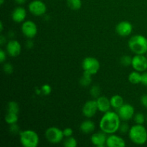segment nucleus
<instances>
[{
  "label": "nucleus",
  "instance_id": "obj_5",
  "mask_svg": "<svg viewBox=\"0 0 147 147\" xmlns=\"http://www.w3.org/2000/svg\"><path fill=\"white\" fill-rule=\"evenodd\" d=\"M45 138L50 143L56 144H59L63 141L64 138L63 131L57 127H50L45 131Z\"/></svg>",
  "mask_w": 147,
  "mask_h": 147
},
{
  "label": "nucleus",
  "instance_id": "obj_20",
  "mask_svg": "<svg viewBox=\"0 0 147 147\" xmlns=\"http://www.w3.org/2000/svg\"><path fill=\"white\" fill-rule=\"evenodd\" d=\"M140 72H138L136 70L131 72L129 75V81L131 84L136 85L139 84L142 82V74H140Z\"/></svg>",
  "mask_w": 147,
  "mask_h": 147
},
{
  "label": "nucleus",
  "instance_id": "obj_25",
  "mask_svg": "<svg viewBox=\"0 0 147 147\" xmlns=\"http://www.w3.org/2000/svg\"><path fill=\"white\" fill-rule=\"evenodd\" d=\"M63 145L65 147H76L78 146V142L75 138L70 136L65 140Z\"/></svg>",
  "mask_w": 147,
  "mask_h": 147
},
{
  "label": "nucleus",
  "instance_id": "obj_40",
  "mask_svg": "<svg viewBox=\"0 0 147 147\" xmlns=\"http://www.w3.org/2000/svg\"><path fill=\"white\" fill-rule=\"evenodd\" d=\"M3 30H4V25H3L2 22H0V31L2 32Z\"/></svg>",
  "mask_w": 147,
  "mask_h": 147
},
{
  "label": "nucleus",
  "instance_id": "obj_24",
  "mask_svg": "<svg viewBox=\"0 0 147 147\" xmlns=\"http://www.w3.org/2000/svg\"><path fill=\"white\" fill-rule=\"evenodd\" d=\"M7 112H11L18 114L20 112V107L16 101H9L7 104Z\"/></svg>",
  "mask_w": 147,
  "mask_h": 147
},
{
  "label": "nucleus",
  "instance_id": "obj_28",
  "mask_svg": "<svg viewBox=\"0 0 147 147\" xmlns=\"http://www.w3.org/2000/svg\"><path fill=\"white\" fill-rule=\"evenodd\" d=\"M90 93L93 97L98 98L100 96V87H99L98 86H92V88L90 90Z\"/></svg>",
  "mask_w": 147,
  "mask_h": 147
},
{
  "label": "nucleus",
  "instance_id": "obj_22",
  "mask_svg": "<svg viewBox=\"0 0 147 147\" xmlns=\"http://www.w3.org/2000/svg\"><path fill=\"white\" fill-rule=\"evenodd\" d=\"M91 76L92 75L90 74V73H87V72H84L83 76H82V78L80 80V85L82 86H84V87L88 86L92 82Z\"/></svg>",
  "mask_w": 147,
  "mask_h": 147
},
{
  "label": "nucleus",
  "instance_id": "obj_43",
  "mask_svg": "<svg viewBox=\"0 0 147 147\" xmlns=\"http://www.w3.org/2000/svg\"><path fill=\"white\" fill-rule=\"evenodd\" d=\"M146 57H147V56H146Z\"/></svg>",
  "mask_w": 147,
  "mask_h": 147
},
{
  "label": "nucleus",
  "instance_id": "obj_27",
  "mask_svg": "<svg viewBox=\"0 0 147 147\" xmlns=\"http://www.w3.org/2000/svg\"><path fill=\"white\" fill-rule=\"evenodd\" d=\"M134 122L136 124H144L145 121V116L143 113H137L134 114Z\"/></svg>",
  "mask_w": 147,
  "mask_h": 147
},
{
  "label": "nucleus",
  "instance_id": "obj_6",
  "mask_svg": "<svg viewBox=\"0 0 147 147\" xmlns=\"http://www.w3.org/2000/svg\"><path fill=\"white\" fill-rule=\"evenodd\" d=\"M82 67L84 72H87L93 76L98 72L100 65L98 60L95 57H87L83 59L82 62Z\"/></svg>",
  "mask_w": 147,
  "mask_h": 147
},
{
  "label": "nucleus",
  "instance_id": "obj_8",
  "mask_svg": "<svg viewBox=\"0 0 147 147\" xmlns=\"http://www.w3.org/2000/svg\"><path fill=\"white\" fill-rule=\"evenodd\" d=\"M118 114L121 120L123 121H128L134 116L135 109L132 105L129 103H125L118 109Z\"/></svg>",
  "mask_w": 147,
  "mask_h": 147
},
{
  "label": "nucleus",
  "instance_id": "obj_26",
  "mask_svg": "<svg viewBox=\"0 0 147 147\" xmlns=\"http://www.w3.org/2000/svg\"><path fill=\"white\" fill-rule=\"evenodd\" d=\"M121 64L125 67H128L129 65H131L132 63V57L129 55H123L121 57L120 59Z\"/></svg>",
  "mask_w": 147,
  "mask_h": 147
},
{
  "label": "nucleus",
  "instance_id": "obj_1",
  "mask_svg": "<svg viewBox=\"0 0 147 147\" xmlns=\"http://www.w3.org/2000/svg\"><path fill=\"white\" fill-rule=\"evenodd\" d=\"M120 126L121 119L118 113H116L110 111L104 113L99 123L100 130L106 134H115L119 130Z\"/></svg>",
  "mask_w": 147,
  "mask_h": 147
},
{
  "label": "nucleus",
  "instance_id": "obj_13",
  "mask_svg": "<svg viewBox=\"0 0 147 147\" xmlns=\"http://www.w3.org/2000/svg\"><path fill=\"white\" fill-rule=\"evenodd\" d=\"M6 50L9 55L12 57H15L20 55L21 53L22 46L17 40H11L7 44Z\"/></svg>",
  "mask_w": 147,
  "mask_h": 147
},
{
  "label": "nucleus",
  "instance_id": "obj_12",
  "mask_svg": "<svg viewBox=\"0 0 147 147\" xmlns=\"http://www.w3.org/2000/svg\"><path fill=\"white\" fill-rule=\"evenodd\" d=\"M133 31V26L129 22H120L116 27V32L121 37H126L131 34Z\"/></svg>",
  "mask_w": 147,
  "mask_h": 147
},
{
  "label": "nucleus",
  "instance_id": "obj_3",
  "mask_svg": "<svg viewBox=\"0 0 147 147\" xmlns=\"http://www.w3.org/2000/svg\"><path fill=\"white\" fill-rule=\"evenodd\" d=\"M129 136L134 144L143 145L147 142V130L143 124H135L130 128Z\"/></svg>",
  "mask_w": 147,
  "mask_h": 147
},
{
  "label": "nucleus",
  "instance_id": "obj_23",
  "mask_svg": "<svg viewBox=\"0 0 147 147\" xmlns=\"http://www.w3.org/2000/svg\"><path fill=\"white\" fill-rule=\"evenodd\" d=\"M67 4L72 10H78L82 7L81 0H67Z\"/></svg>",
  "mask_w": 147,
  "mask_h": 147
},
{
  "label": "nucleus",
  "instance_id": "obj_17",
  "mask_svg": "<svg viewBox=\"0 0 147 147\" xmlns=\"http://www.w3.org/2000/svg\"><path fill=\"white\" fill-rule=\"evenodd\" d=\"M96 103H97L98 109L102 113H106L110 111L111 107V100L106 96H99L96 100Z\"/></svg>",
  "mask_w": 147,
  "mask_h": 147
},
{
  "label": "nucleus",
  "instance_id": "obj_21",
  "mask_svg": "<svg viewBox=\"0 0 147 147\" xmlns=\"http://www.w3.org/2000/svg\"><path fill=\"white\" fill-rule=\"evenodd\" d=\"M4 120L8 124H13L16 123L18 121V114L14 113H11V112H7L6 114Z\"/></svg>",
  "mask_w": 147,
  "mask_h": 147
},
{
  "label": "nucleus",
  "instance_id": "obj_30",
  "mask_svg": "<svg viewBox=\"0 0 147 147\" xmlns=\"http://www.w3.org/2000/svg\"><path fill=\"white\" fill-rule=\"evenodd\" d=\"M3 70L6 74H11L13 73V70H14L13 65L10 63H4V65H3Z\"/></svg>",
  "mask_w": 147,
  "mask_h": 147
},
{
  "label": "nucleus",
  "instance_id": "obj_4",
  "mask_svg": "<svg viewBox=\"0 0 147 147\" xmlns=\"http://www.w3.org/2000/svg\"><path fill=\"white\" fill-rule=\"evenodd\" d=\"M20 141L24 147H37L40 143V138L34 131L27 129L20 132Z\"/></svg>",
  "mask_w": 147,
  "mask_h": 147
},
{
  "label": "nucleus",
  "instance_id": "obj_29",
  "mask_svg": "<svg viewBox=\"0 0 147 147\" xmlns=\"http://www.w3.org/2000/svg\"><path fill=\"white\" fill-rule=\"evenodd\" d=\"M41 91L45 96H48L52 92V88L50 85L45 84L41 87Z\"/></svg>",
  "mask_w": 147,
  "mask_h": 147
},
{
  "label": "nucleus",
  "instance_id": "obj_2",
  "mask_svg": "<svg viewBox=\"0 0 147 147\" xmlns=\"http://www.w3.org/2000/svg\"><path fill=\"white\" fill-rule=\"evenodd\" d=\"M129 49L136 55H144L147 53V38L142 34H136L128 42Z\"/></svg>",
  "mask_w": 147,
  "mask_h": 147
},
{
  "label": "nucleus",
  "instance_id": "obj_14",
  "mask_svg": "<svg viewBox=\"0 0 147 147\" xmlns=\"http://www.w3.org/2000/svg\"><path fill=\"white\" fill-rule=\"evenodd\" d=\"M106 146L108 147H124L126 146V142L123 138L113 134L107 136Z\"/></svg>",
  "mask_w": 147,
  "mask_h": 147
},
{
  "label": "nucleus",
  "instance_id": "obj_36",
  "mask_svg": "<svg viewBox=\"0 0 147 147\" xmlns=\"http://www.w3.org/2000/svg\"><path fill=\"white\" fill-rule=\"evenodd\" d=\"M6 58H7L6 53L2 50V49H1V50H0V62H1V63H3L5 61Z\"/></svg>",
  "mask_w": 147,
  "mask_h": 147
},
{
  "label": "nucleus",
  "instance_id": "obj_33",
  "mask_svg": "<svg viewBox=\"0 0 147 147\" xmlns=\"http://www.w3.org/2000/svg\"><path fill=\"white\" fill-rule=\"evenodd\" d=\"M9 130L12 134H17L20 130V128L16 123H13V124H10Z\"/></svg>",
  "mask_w": 147,
  "mask_h": 147
},
{
  "label": "nucleus",
  "instance_id": "obj_38",
  "mask_svg": "<svg viewBox=\"0 0 147 147\" xmlns=\"http://www.w3.org/2000/svg\"><path fill=\"white\" fill-rule=\"evenodd\" d=\"M5 42H6L5 37H4L3 35H1V37H0V43H1V45H4Z\"/></svg>",
  "mask_w": 147,
  "mask_h": 147
},
{
  "label": "nucleus",
  "instance_id": "obj_31",
  "mask_svg": "<svg viewBox=\"0 0 147 147\" xmlns=\"http://www.w3.org/2000/svg\"><path fill=\"white\" fill-rule=\"evenodd\" d=\"M129 129H130V128H129V125L126 123H123L122 124H121L120 128H119V130H120V131L122 134L127 133V132H129Z\"/></svg>",
  "mask_w": 147,
  "mask_h": 147
},
{
  "label": "nucleus",
  "instance_id": "obj_9",
  "mask_svg": "<svg viewBox=\"0 0 147 147\" xmlns=\"http://www.w3.org/2000/svg\"><path fill=\"white\" fill-rule=\"evenodd\" d=\"M22 32L27 38L32 39L37 34V24L31 20H27L22 24Z\"/></svg>",
  "mask_w": 147,
  "mask_h": 147
},
{
  "label": "nucleus",
  "instance_id": "obj_42",
  "mask_svg": "<svg viewBox=\"0 0 147 147\" xmlns=\"http://www.w3.org/2000/svg\"><path fill=\"white\" fill-rule=\"evenodd\" d=\"M146 121H147V115H146Z\"/></svg>",
  "mask_w": 147,
  "mask_h": 147
},
{
  "label": "nucleus",
  "instance_id": "obj_19",
  "mask_svg": "<svg viewBox=\"0 0 147 147\" xmlns=\"http://www.w3.org/2000/svg\"><path fill=\"white\" fill-rule=\"evenodd\" d=\"M110 100L111 107L116 109V110H118L119 108H121L123 104H124V103H123V98L121 96H119V95H115V96H113L111 98Z\"/></svg>",
  "mask_w": 147,
  "mask_h": 147
},
{
  "label": "nucleus",
  "instance_id": "obj_37",
  "mask_svg": "<svg viewBox=\"0 0 147 147\" xmlns=\"http://www.w3.org/2000/svg\"><path fill=\"white\" fill-rule=\"evenodd\" d=\"M34 46V44H33V42L32 41V40H28V41L27 42V48L30 49L32 48V47Z\"/></svg>",
  "mask_w": 147,
  "mask_h": 147
},
{
  "label": "nucleus",
  "instance_id": "obj_15",
  "mask_svg": "<svg viewBox=\"0 0 147 147\" xmlns=\"http://www.w3.org/2000/svg\"><path fill=\"white\" fill-rule=\"evenodd\" d=\"M107 136L103 131L97 132L93 134L90 137V141L94 146L98 147H103L106 144Z\"/></svg>",
  "mask_w": 147,
  "mask_h": 147
},
{
  "label": "nucleus",
  "instance_id": "obj_18",
  "mask_svg": "<svg viewBox=\"0 0 147 147\" xmlns=\"http://www.w3.org/2000/svg\"><path fill=\"white\" fill-rule=\"evenodd\" d=\"M96 129V125L93 121L90 120H86L82 122L80 126V129L83 133L90 134Z\"/></svg>",
  "mask_w": 147,
  "mask_h": 147
},
{
  "label": "nucleus",
  "instance_id": "obj_32",
  "mask_svg": "<svg viewBox=\"0 0 147 147\" xmlns=\"http://www.w3.org/2000/svg\"><path fill=\"white\" fill-rule=\"evenodd\" d=\"M63 134H64L65 137H70V136H73V130L71 128H65V129L63 130Z\"/></svg>",
  "mask_w": 147,
  "mask_h": 147
},
{
  "label": "nucleus",
  "instance_id": "obj_41",
  "mask_svg": "<svg viewBox=\"0 0 147 147\" xmlns=\"http://www.w3.org/2000/svg\"><path fill=\"white\" fill-rule=\"evenodd\" d=\"M4 3V0H0V4H1V5H3Z\"/></svg>",
  "mask_w": 147,
  "mask_h": 147
},
{
  "label": "nucleus",
  "instance_id": "obj_10",
  "mask_svg": "<svg viewBox=\"0 0 147 147\" xmlns=\"http://www.w3.org/2000/svg\"><path fill=\"white\" fill-rule=\"evenodd\" d=\"M131 65L138 72H145L147 70V57L144 55H136L132 57Z\"/></svg>",
  "mask_w": 147,
  "mask_h": 147
},
{
  "label": "nucleus",
  "instance_id": "obj_34",
  "mask_svg": "<svg viewBox=\"0 0 147 147\" xmlns=\"http://www.w3.org/2000/svg\"><path fill=\"white\" fill-rule=\"evenodd\" d=\"M141 83L144 85V86L147 87V72H144L142 74V82Z\"/></svg>",
  "mask_w": 147,
  "mask_h": 147
},
{
  "label": "nucleus",
  "instance_id": "obj_7",
  "mask_svg": "<svg viewBox=\"0 0 147 147\" xmlns=\"http://www.w3.org/2000/svg\"><path fill=\"white\" fill-rule=\"evenodd\" d=\"M29 11L36 17L42 16L47 11V6L41 0H33L29 4Z\"/></svg>",
  "mask_w": 147,
  "mask_h": 147
},
{
  "label": "nucleus",
  "instance_id": "obj_39",
  "mask_svg": "<svg viewBox=\"0 0 147 147\" xmlns=\"http://www.w3.org/2000/svg\"><path fill=\"white\" fill-rule=\"evenodd\" d=\"M16 1V3H17L18 4H22L24 3H25V1L27 0H14Z\"/></svg>",
  "mask_w": 147,
  "mask_h": 147
},
{
  "label": "nucleus",
  "instance_id": "obj_11",
  "mask_svg": "<svg viewBox=\"0 0 147 147\" xmlns=\"http://www.w3.org/2000/svg\"><path fill=\"white\" fill-rule=\"evenodd\" d=\"M97 111H98V109L96 100H88L85 103L82 109L83 116H86V118H91L94 116Z\"/></svg>",
  "mask_w": 147,
  "mask_h": 147
},
{
  "label": "nucleus",
  "instance_id": "obj_35",
  "mask_svg": "<svg viewBox=\"0 0 147 147\" xmlns=\"http://www.w3.org/2000/svg\"><path fill=\"white\" fill-rule=\"evenodd\" d=\"M141 103L142 106L147 109V94H144L141 97Z\"/></svg>",
  "mask_w": 147,
  "mask_h": 147
},
{
  "label": "nucleus",
  "instance_id": "obj_16",
  "mask_svg": "<svg viewBox=\"0 0 147 147\" xmlns=\"http://www.w3.org/2000/svg\"><path fill=\"white\" fill-rule=\"evenodd\" d=\"M27 11L25 9L22 7H17L13 10L11 13V18L14 22L21 23L25 20Z\"/></svg>",
  "mask_w": 147,
  "mask_h": 147
}]
</instances>
